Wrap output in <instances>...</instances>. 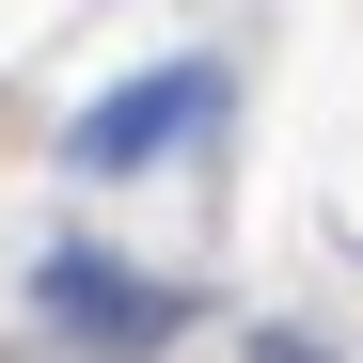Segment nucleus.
Returning <instances> with one entry per match:
<instances>
[{
    "label": "nucleus",
    "instance_id": "obj_1",
    "mask_svg": "<svg viewBox=\"0 0 363 363\" xmlns=\"http://www.w3.org/2000/svg\"><path fill=\"white\" fill-rule=\"evenodd\" d=\"M32 300H48V332H64V347H95V363H158L174 332H190V300H174V284H143L127 253H48V269H32Z\"/></svg>",
    "mask_w": 363,
    "mask_h": 363
},
{
    "label": "nucleus",
    "instance_id": "obj_2",
    "mask_svg": "<svg viewBox=\"0 0 363 363\" xmlns=\"http://www.w3.org/2000/svg\"><path fill=\"white\" fill-rule=\"evenodd\" d=\"M221 111V64H158V79H127V95H95L79 127H64V174H143L158 143H190Z\"/></svg>",
    "mask_w": 363,
    "mask_h": 363
},
{
    "label": "nucleus",
    "instance_id": "obj_3",
    "mask_svg": "<svg viewBox=\"0 0 363 363\" xmlns=\"http://www.w3.org/2000/svg\"><path fill=\"white\" fill-rule=\"evenodd\" d=\"M253 363H332V347H300V332H253Z\"/></svg>",
    "mask_w": 363,
    "mask_h": 363
}]
</instances>
